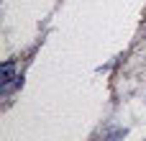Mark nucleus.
Masks as SVG:
<instances>
[{"instance_id": "nucleus-1", "label": "nucleus", "mask_w": 146, "mask_h": 141, "mask_svg": "<svg viewBox=\"0 0 146 141\" xmlns=\"http://www.w3.org/2000/svg\"><path fill=\"white\" fill-rule=\"evenodd\" d=\"M13 72H15V62L13 59H8V62H3V67H0V87H3V92L13 85Z\"/></svg>"}]
</instances>
